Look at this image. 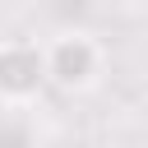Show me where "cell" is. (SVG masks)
<instances>
[{"instance_id":"cell-1","label":"cell","mask_w":148,"mask_h":148,"mask_svg":"<svg viewBox=\"0 0 148 148\" xmlns=\"http://www.w3.org/2000/svg\"><path fill=\"white\" fill-rule=\"evenodd\" d=\"M42 65H46V83L60 92H88L102 69H106V51L92 32L83 28H65L51 42H42Z\"/></svg>"},{"instance_id":"cell-2","label":"cell","mask_w":148,"mask_h":148,"mask_svg":"<svg viewBox=\"0 0 148 148\" xmlns=\"http://www.w3.org/2000/svg\"><path fill=\"white\" fill-rule=\"evenodd\" d=\"M42 88H46L42 42H32V37H5L0 42V102L5 106H28Z\"/></svg>"}]
</instances>
